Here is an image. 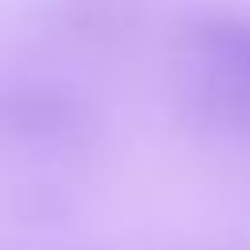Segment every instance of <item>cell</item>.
Masks as SVG:
<instances>
[{"label": "cell", "instance_id": "obj_1", "mask_svg": "<svg viewBox=\"0 0 250 250\" xmlns=\"http://www.w3.org/2000/svg\"><path fill=\"white\" fill-rule=\"evenodd\" d=\"M180 90L191 113L250 133V16L199 12L180 27Z\"/></svg>", "mask_w": 250, "mask_h": 250}, {"label": "cell", "instance_id": "obj_2", "mask_svg": "<svg viewBox=\"0 0 250 250\" xmlns=\"http://www.w3.org/2000/svg\"><path fill=\"white\" fill-rule=\"evenodd\" d=\"M98 113L66 78L4 74L0 78V148L62 152L90 141Z\"/></svg>", "mask_w": 250, "mask_h": 250}]
</instances>
